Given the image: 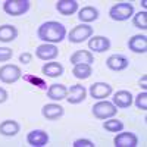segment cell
<instances>
[{"label": "cell", "instance_id": "cb8c5ba5", "mask_svg": "<svg viewBox=\"0 0 147 147\" xmlns=\"http://www.w3.org/2000/svg\"><path fill=\"white\" fill-rule=\"evenodd\" d=\"M72 74H74V77L78 78V80H87V78H90V77H91L93 69H91V65H87V63H80V65H74Z\"/></svg>", "mask_w": 147, "mask_h": 147}, {"label": "cell", "instance_id": "52a82bcc", "mask_svg": "<svg viewBox=\"0 0 147 147\" xmlns=\"http://www.w3.org/2000/svg\"><path fill=\"white\" fill-rule=\"evenodd\" d=\"M112 85L107 84V82H94L90 85V96L93 99L97 100H103L106 97H109L112 94Z\"/></svg>", "mask_w": 147, "mask_h": 147}, {"label": "cell", "instance_id": "e0dca14e", "mask_svg": "<svg viewBox=\"0 0 147 147\" xmlns=\"http://www.w3.org/2000/svg\"><path fill=\"white\" fill-rule=\"evenodd\" d=\"M56 10L63 16L74 15L78 10V2L77 0H57L56 2Z\"/></svg>", "mask_w": 147, "mask_h": 147}, {"label": "cell", "instance_id": "836d02e7", "mask_svg": "<svg viewBox=\"0 0 147 147\" xmlns=\"http://www.w3.org/2000/svg\"><path fill=\"white\" fill-rule=\"evenodd\" d=\"M141 5H143V7H146V6H147V2H146V0H143V2H141Z\"/></svg>", "mask_w": 147, "mask_h": 147}, {"label": "cell", "instance_id": "f1b7e54d", "mask_svg": "<svg viewBox=\"0 0 147 147\" xmlns=\"http://www.w3.org/2000/svg\"><path fill=\"white\" fill-rule=\"evenodd\" d=\"M13 56V50L9 47H0V62H7Z\"/></svg>", "mask_w": 147, "mask_h": 147}, {"label": "cell", "instance_id": "4fadbf2b", "mask_svg": "<svg viewBox=\"0 0 147 147\" xmlns=\"http://www.w3.org/2000/svg\"><path fill=\"white\" fill-rule=\"evenodd\" d=\"M65 113V109L57 105V103H49V105H44L43 109H41V115L47 119V121H56L59 119L60 116H63Z\"/></svg>", "mask_w": 147, "mask_h": 147}, {"label": "cell", "instance_id": "8992f818", "mask_svg": "<svg viewBox=\"0 0 147 147\" xmlns=\"http://www.w3.org/2000/svg\"><path fill=\"white\" fill-rule=\"evenodd\" d=\"M22 78V71L16 65H5L0 68V81L5 84H13Z\"/></svg>", "mask_w": 147, "mask_h": 147}, {"label": "cell", "instance_id": "4316f807", "mask_svg": "<svg viewBox=\"0 0 147 147\" xmlns=\"http://www.w3.org/2000/svg\"><path fill=\"white\" fill-rule=\"evenodd\" d=\"M24 81L30 82L31 85H34V87H38L41 90H47V82L43 80V78H38L35 75H31V74H25L24 75Z\"/></svg>", "mask_w": 147, "mask_h": 147}, {"label": "cell", "instance_id": "5bb4252c", "mask_svg": "<svg viewBox=\"0 0 147 147\" xmlns=\"http://www.w3.org/2000/svg\"><path fill=\"white\" fill-rule=\"evenodd\" d=\"M27 141L32 147H43L49 143V134L43 129H34V131L28 132Z\"/></svg>", "mask_w": 147, "mask_h": 147}, {"label": "cell", "instance_id": "d6986e66", "mask_svg": "<svg viewBox=\"0 0 147 147\" xmlns=\"http://www.w3.org/2000/svg\"><path fill=\"white\" fill-rule=\"evenodd\" d=\"M21 131V125L13 119H6L0 124V134L5 137H13Z\"/></svg>", "mask_w": 147, "mask_h": 147}, {"label": "cell", "instance_id": "ba28073f", "mask_svg": "<svg viewBox=\"0 0 147 147\" xmlns=\"http://www.w3.org/2000/svg\"><path fill=\"white\" fill-rule=\"evenodd\" d=\"M85 97H87V90H85L84 85L75 84V85H71V88H68L66 100L69 105H78L85 100Z\"/></svg>", "mask_w": 147, "mask_h": 147}, {"label": "cell", "instance_id": "7402d4cb", "mask_svg": "<svg viewBox=\"0 0 147 147\" xmlns=\"http://www.w3.org/2000/svg\"><path fill=\"white\" fill-rule=\"evenodd\" d=\"M16 37H18V30L15 25H10V24L0 25V41L2 43H10Z\"/></svg>", "mask_w": 147, "mask_h": 147}, {"label": "cell", "instance_id": "83f0119b", "mask_svg": "<svg viewBox=\"0 0 147 147\" xmlns=\"http://www.w3.org/2000/svg\"><path fill=\"white\" fill-rule=\"evenodd\" d=\"M136 106H137V109H141V110L147 109V93L146 91L140 93L136 97Z\"/></svg>", "mask_w": 147, "mask_h": 147}, {"label": "cell", "instance_id": "1f68e13d", "mask_svg": "<svg viewBox=\"0 0 147 147\" xmlns=\"http://www.w3.org/2000/svg\"><path fill=\"white\" fill-rule=\"evenodd\" d=\"M7 100V91L5 90V88H2L0 87V105L2 103H5Z\"/></svg>", "mask_w": 147, "mask_h": 147}, {"label": "cell", "instance_id": "9c48e42d", "mask_svg": "<svg viewBox=\"0 0 147 147\" xmlns=\"http://www.w3.org/2000/svg\"><path fill=\"white\" fill-rule=\"evenodd\" d=\"M138 144V138L134 132H121L113 138L115 147H136Z\"/></svg>", "mask_w": 147, "mask_h": 147}, {"label": "cell", "instance_id": "603a6c76", "mask_svg": "<svg viewBox=\"0 0 147 147\" xmlns=\"http://www.w3.org/2000/svg\"><path fill=\"white\" fill-rule=\"evenodd\" d=\"M78 19L82 24L93 22L96 19H99V10H97L96 7H93V6H85L78 12Z\"/></svg>", "mask_w": 147, "mask_h": 147}, {"label": "cell", "instance_id": "7a4b0ae2", "mask_svg": "<svg viewBox=\"0 0 147 147\" xmlns=\"http://www.w3.org/2000/svg\"><path fill=\"white\" fill-rule=\"evenodd\" d=\"M109 16H110V19L118 21V22L127 21L134 16V6L128 2L116 3L109 9Z\"/></svg>", "mask_w": 147, "mask_h": 147}, {"label": "cell", "instance_id": "8fae6325", "mask_svg": "<svg viewBox=\"0 0 147 147\" xmlns=\"http://www.w3.org/2000/svg\"><path fill=\"white\" fill-rule=\"evenodd\" d=\"M128 49L134 53L144 55L147 52V37L143 34H136L128 40Z\"/></svg>", "mask_w": 147, "mask_h": 147}, {"label": "cell", "instance_id": "277c9868", "mask_svg": "<svg viewBox=\"0 0 147 147\" xmlns=\"http://www.w3.org/2000/svg\"><path fill=\"white\" fill-rule=\"evenodd\" d=\"M91 35H93V27L87 25V24H80V25L71 30L68 40L74 44H78V43L85 41L87 38H91Z\"/></svg>", "mask_w": 147, "mask_h": 147}, {"label": "cell", "instance_id": "ac0fdd59", "mask_svg": "<svg viewBox=\"0 0 147 147\" xmlns=\"http://www.w3.org/2000/svg\"><path fill=\"white\" fill-rule=\"evenodd\" d=\"M66 96H68V88L63 84H52L47 88V97L55 102H60L66 99Z\"/></svg>", "mask_w": 147, "mask_h": 147}, {"label": "cell", "instance_id": "d6a6232c", "mask_svg": "<svg viewBox=\"0 0 147 147\" xmlns=\"http://www.w3.org/2000/svg\"><path fill=\"white\" fill-rule=\"evenodd\" d=\"M140 87L143 88V91H146L147 88V75H143L141 80H140Z\"/></svg>", "mask_w": 147, "mask_h": 147}, {"label": "cell", "instance_id": "7c38bea8", "mask_svg": "<svg viewBox=\"0 0 147 147\" xmlns=\"http://www.w3.org/2000/svg\"><path fill=\"white\" fill-rule=\"evenodd\" d=\"M110 47V40L105 35H94L88 40V49L96 53H103L109 50Z\"/></svg>", "mask_w": 147, "mask_h": 147}, {"label": "cell", "instance_id": "d4e9b609", "mask_svg": "<svg viewBox=\"0 0 147 147\" xmlns=\"http://www.w3.org/2000/svg\"><path fill=\"white\" fill-rule=\"evenodd\" d=\"M132 25L138 30H143V31L147 30V12L146 10L138 12L137 15L132 16Z\"/></svg>", "mask_w": 147, "mask_h": 147}, {"label": "cell", "instance_id": "f546056e", "mask_svg": "<svg viewBox=\"0 0 147 147\" xmlns=\"http://www.w3.org/2000/svg\"><path fill=\"white\" fill-rule=\"evenodd\" d=\"M72 146L74 147H94V143L91 140H87V138H78L74 141Z\"/></svg>", "mask_w": 147, "mask_h": 147}, {"label": "cell", "instance_id": "44dd1931", "mask_svg": "<svg viewBox=\"0 0 147 147\" xmlns=\"http://www.w3.org/2000/svg\"><path fill=\"white\" fill-rule=\"evenodd\" d=\"M94 62V56L88 50H77L71 56V63L72 65H80V63H87L91 65Z\"/></svg>", "mask_w": 147, "mask_h": 147}, {"label": "cell", "instance_id": "ffe728a7", "mask_svg": "<svg viewBox=\"0 0 147 147\" xmlns=\"http://www.w3.org/2000/svg\"><path fill=\"white\" fill-rule=\"evenodd\" d=\"M41 74L44 77H49V78H57L63 74V66L59 62H47L41 68Z\"/></svg>", "mask_w": 147, "mask_h": 147}, {"label": "cell", "instance_id": "3957f363", "mask_svg": "<svg viewBox=\"0 0 147 147\" xmlns=\"http://www.w3.org/2000/svg\"><path fill=\"white\" fill-rule=\"evenodd\" d=\"M30 0H6L3 2V10L10 16H21L30 9Z\"/></svg>", "mask_w": 147, "mask_h": 147}, {"label": "cell", "instance_id": "9a60e30c", "mask_svg": "<svg viewBox=\"0 0 147 147\" xmlns=\"http://www.w3.org/2000/svg\"><path fill=\"white\" fill-rule=\"evenodd\" d=\"M128 65H129V60L125 56H122V55H112V56H109L107 60H106V66L110 71H115V72L127 69Z\"/></svg>", "mask_w": 147, "mask_h": 147}, {"label": "cell", "instance_id": "4dcf8cb0", "mask_svg": "<svg viewBox=\"0 0 147 147\" xmlns=\"http://www.w3.org/2000/svg\"><path fill=\"white\" fill-rule=\"evenodd\" d=\"M32 60V55L31 53H28V52H25V53H22L21 56H19V62L21 63H24V65H28L30 62Z\"/></svg>", "mask_w": 147, "mask_h": 147}, {"label": "cell", "instance_id": "2e32d148", "mask_svg": "<svg viewBox=\"0 0 147 147\" xmlns=\"http://www.w3.org/2000/svg\"><path fill=\"white\" fill-rule=\"evenodd\" d=\"M112 103L118 107V109H127L132 105V94L131 91L127 90H121L116 91L112 97Z\"/></svg>", "mask_w": 147, "mask_h": 147}, {"label": "cell", "instance_id": "30bf717a", "mask_svg": "<svg viewBox=\"0 0 147 147\" xmlns=\"http://www.w3.org/2000/svg\"><path fill=\"white\" fill-rule=\"evenodd\" d=\"M57 55H59V49L55 44L46 43L35 49V56L41 60H53L57 57Z\"/></svg>", "mask_w": 147, "mask_h": 147}, {"label": "cell", "instance_id": "6da1fadb", "mask_svg": "<svg viewBox=\"0 0 147 147\" xmlns=\"http://www.w3.org/2000/svg\"><path fill=\"white\" fill-rule=\"evenodd\" d=\"M38 38L49 43V44H56V43H60L65 35H66V28L62 25L60 22H56V21H47L44 24L38 27Z\"/></svg>", "mask_w": 147, "mask_h": 147}, {"label": "cell", "instance_id": "484cf974", "mask_svg": "<svg viewBox=\"0 0 147 147\" xmlns=\"http://www.w3.org/2000/svg\"><path fill=\"white\" fill-rule=\"evenodd\" d=\"M103 128L109 132H119L124 129V124L119 119H109V121L103 122Z\"/></svg>", "mask_w": 147, "mask_h": 147}, {"label": "cell", "instance_id": "5b68a950", "mask_svg": "<svg viewBox=\"0 0 147 147\" xmlns=\"http://www.w3.org/2000/svg\"><path fill=\"white\" fill-rule=\"evenodd\" d=\"M91 109H93V115L97 119H109V118H112L118 113V107L107 100L96 103Z\"/></svg>", "mask_w": 147, "mask_h": 147}]
</instances>
